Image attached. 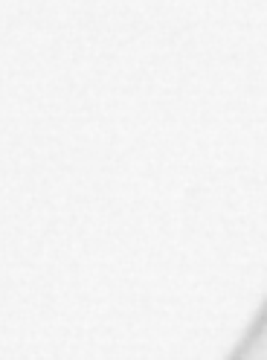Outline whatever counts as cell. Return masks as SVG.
Instances as JSON below:
<instances>
[{"mask_svg":"<svg viewBox=\"0 0 267 360\" xmlns=\"http://www.w3.org/2000/svg\"><path fill=\"white\" fill-rule=\"evenodd\" d=\"M230 360H267V305L261 308V314L250 326V331L244 334V340L238 343Z\"/></svg>","mask_w":267,"mask_h":360,"instance_id":"1","label":"cell"}]
</instances>
